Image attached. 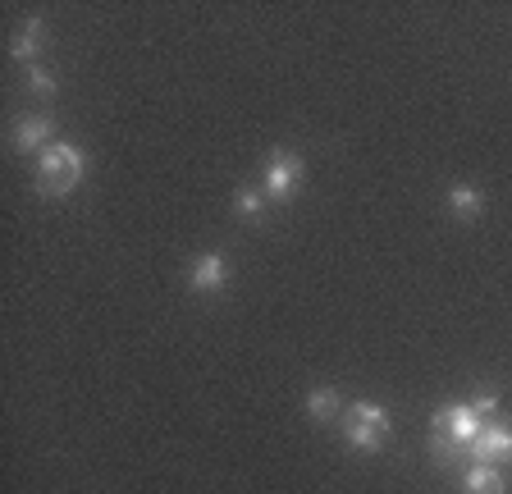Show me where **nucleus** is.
Returning a JSON list of instances; mask_svg holds the SVG:
<instances>
[{
  "mask_svg": "<svg viewBox=\"0 0 512 494\" xmlns=\"http://www.w3.org/2000/svg\"><path fill=\"white\" fill-rule=\"evenodd\" d=\"M298 183H302V156H298V151L275 147L266 156V197H270V202H284Z\"/></svg>",
  "mask_w": 512,
  "mask_h": 494,
  "instance_id": "nucleus-4",
  "label": "nucleus"
},
{
  "mask_svg": "<svg viewBox=\"0 0 512 494\" xmlns=\"http://www.w3.org/2000/svg\"><path fill=\"white\" fill-rule=\"evenodd\" d=\"M343 440L352 444V449L362 453H380L384 440H389V430H394V421H389V408H380V403H352L348 412H343Z\"/></svg>",
  "mask_w": 512,
  "mask_h": 494,
  "instance_id": "nucleus-3",
  "label": "nucleus"
},
{
  "mask_svg": "<svg viewBox=\"0 0 512 494\" xmlns=\"http://www.w3.org/2000/svg\"><path fill=\"white\" fill-rule=\"evenodd\" d=\"M480 426L485 421L476 417L471 403H448V408L435 412V426H430V449L444 467H453L458 458H471V444H476Z\"/></svg>",
  "mask_w": 512,
  "mask_h": 494,
  "instance_id": "nucleus-1",
  "label": "nucleus"
},
{
  "mask_svg": "<svg viewBox=\"0 0 512 494\" xmlns=\"http://www.w3.org/2000/svg\"><path fill=\"white\" fill-rule=\"evenodd\" d=\"M471 408H476V417H480V421H490L494 412H499V394H494V389H485V394L471 398Z\"/></svg>",
  "mask_w": 512,
  "mask_h": 494,
  "instance_id": "nucleus-14",
  "label": "nucleus"
},
{
  "mask_svg": "<svg viewBox=\"0 0 512 494\" xmlns=\"http://www.w3.org/2000/svg\"><path fill=\"white\" fill-rule=\"evenodd\" d=\"M334 412H339V394H334V385H316L307 394V417L311 421H330Z\"/></svg>",
  "mask_w": 512,
  "mask_h": 494,
  "instance_id": "nucleus-11",
  "label": "nucleus"
},
{
  "mask_svg": "<svg viewBox=\"0 0 512 494\" xmlns=\"http://www.w3.org/2000/svg\"><path fill=\"white\" fill-rule=\"evenodd\" d=\"M224 284H229V261H224V252H202V257L188 266L192 293H220Z\"/></svg>",
  "mask_w": 512,
  "mask_h": 494,
  "instance_id": "nucleus-6",
  "label": "nucleus"
},
{
  "mask_svg": "<svg viewBox=\"0 0 512 494\" xmlns=\"http://www.w3.org/2000/svg\"><path fill=\"white\" fill-rule=\"evenodd\" d=\"M51 119L46 115H23L19 129H14V151H23V156H42L46 147H51Z\"/></svg>",
  "mask_w": 512,
  "mask_h": 494,
  "instance_id": "nucleus-7",
  "label": "nucleus"
},
{
  "mask_svg": "<svg viewBox=\"0 0 512 494\" xmlns=\"http://www.w3.org/2000/svg\"><path fill=\"white\" fill-rule=\"evenodd\" d=\"M87 179V151L74 147V142H51V147L37 156V193L42 197H69L78 183Z\"/></svg>",
  "mask_w": 512,
  "mask_h": 494,
  "instance_id": "nucleus-2",
  "label": "nucleus"
},
{
  "mask_svg": "<svg viewBox=\"0 0 512 494\" xmlns=\"http://www.w3.org/2000/svg\"><path fill=\"white\" fill-rule=\"evenodd\" d=\"M28 87L37 92V97H55V74L42 65H28Z\"/></svg>",
  "mask_w": 512,
  "mask_h": 494,
  "instance_id": "nucleus-13",
  "label": "nucleus"
},
{
  "mask_svg": "<svg viewBox=\"0 0 512 494\" xmlns=\"http://www.w3.org/2000/svg\"><path fill=\"white\" fill-rule=\"evenodd\" d=\"M234 211L243 215V220H261V215H266V193H261V188H238Z\"/></svg>",
  "mask_w": 512,
  "mask_h": 494,
  "instance_id": "nucleus-12",
  "label": "nucleus"
},
{
  "mask_svg": "<svg viewBox=\"0 0 512 494\" xmlns=\"http://www.w3.org/2000/svg\"><path fill=\"white\" fill-rule=\"evenodd\" d=\"M448 211L458 215V220H480V211H485V193L471 188V183H458V188H448Z\"/></svg>",
  "mask_w": 512,
  "mask_h": 494,
  "instance_id": "nucleus-10",
  "label": "nucleus"
},
{
  "mask_svg": "<svg viewBox=\"0 0 512 494\" xmlns=\"http://www.w3.org/2000/svg\"><path fill=\"white\" fill-rule=\"evenodd\" d=\"M462 490L467 494H503L508 485H503L499 467H490V462H471L467 476H462Z\"/></svg>",
  "mask_w": 512,
  "mask_h": 494,
  "instance_id": "nucleus-9",
  "label": "nucleus"
},
{
  "mask_svg": "<svg viewBox=\"0 0 512 494\" xmlns=\"http://www.w3.org/2000/svg\"><path fill=\"white\" fill-rule=\"evenodd\" d=\"M471 458L476 462H508L512 458V426L508 421H499V417H490L485 426H480V435H476V444H471Z\"/></svg>",
  "mask_w": 512,
  "mask_h": 494,
  "instance_id": "nucleus-5",
  "label": "nucleus"
},
{
  "mask_svg": "<svg viewBox=\"0 0 512 494\" xmlns=\"http://www.w3.org/2000/svg\"><path fill=\"white\" fill-rule=\"evenodd\" d=\"M42 42H46V23L42 19H23L19 33H14V42H10V55L23 60V65H32L37 51H42Z\"/></svg>",
  "mask_w": 512,
  "mask_h": 494,
  "instance_id": "nucleus-8",
  "label": "nucleus"
}]
</instances>
